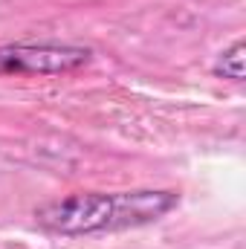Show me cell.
<instances>
[{"mask_svg":"<svg viewBox=\"0 0 246 249\" xmlns=\"http://www.w3.org/2000/svg\"><path fill=\"white\" fill-rule=\"evenodd\" d=\"M177 203H180L177 191H122V194L81 191L41 206L35 212V220L41 229L55 235H93V232H116L154 223L165 217Z\"/></svg>","mask_w":246,"mask_h":249,"instance_id":"obj_1","label":"cell"},{"mask_svg":"<svg viewBox=\"0 0 246 249\" xmlns=\"http://www.w3.org/2000/svg\"><path fill=\"white\" fill-rule=\"evenodd\" d=\"M90 58L93 50L75 44H9L0 47V75H58L84 67Z\"/></svg>","mask_w":246,"mask_h":249,"instance_id":"obj_2","label":"cell"},{"mask_svg":"<svg viewBox=\"0 0 246 249\" xmlns=\"http://www.w3.org/2000/svg\"><path fill=\"white\" fill-rule=\"evenodd\" d=\"M214 75H223V78H232V81H241L244 78V41H235L229 50H223L217 55V61L211 67Z\"/></svg>","mask_w":246,"mask_h":249,"instance_id":"obj_3","label":"cell"}]
</instances>
